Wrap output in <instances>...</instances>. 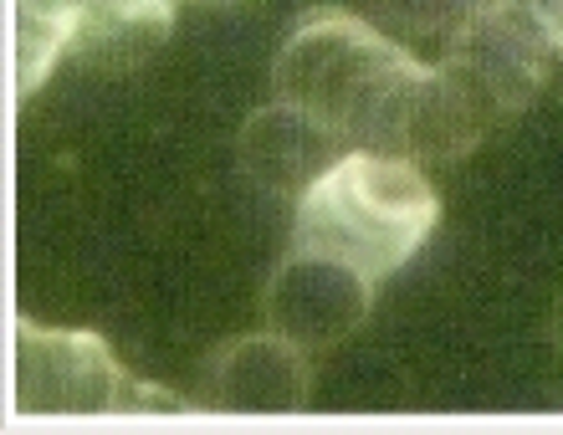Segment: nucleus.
Wrapping results in <instances>:
<instances>
[{"instance_id":"f257e3e1","label":"nucleus","mask_w":563,"mask_h":435,"mask_svg":"<svg viewBox=\"0 0 563 435\" xmlns=\"http://www.w3.org/2000/svg\"><path fill=\"white\" fill-rule=\"evenodd\" d=\"M430 62H416L385 31L349 11H308L272 62V92L282 103L308 108L349 149L389 154L400 144V123L416 103Z\"/></svg>"},{"instance_id":"f03ea898","label":"nucleus","mask_w":563,"mask_h":435,"mask_svg":"<svg viewBox=\"0 0 563 435\" xmlns=\"http://www.w3.org/2000/svg\"><path fill=\"white\" fill-rule=\"evenodd\" d=\"M441 225V196L410 159L354 149L292 205V246L339 256L374 287L395 277Z\"/></svg>"},{"instance_id":"7ed1b4c3","label":"nucleus","mask_w":563,"mask_h":435,"mask_svg":"<svg viewBox=\"0 0 563 435\" xmlns=\"http://www.w3.org/2000/svg\"><path fill=\"white\" fill-rule=\"evenodd\" d=\"M15 405L26 415H108V410H185L175 394L139 384L92 328L15 323Z\"/></svg>"},{"instance_id":"20e7f679","label":"nucleus","mask_w":563,"mask_h":435,"mask_svg":"<svg viewBox=\"0 0 563 435\" xmlns=\"http://www.w3.org/2000/svg\"><path fill=\"white\" fill-rule=\"evenodd\" d=\"M369 308V277L339 261V256L308 252V246H292L262 287V323L282 338H292L297 348H308V354L343 344L354 328H364Z\"/></svg>"},{"instance_id":"39448f33","label":"nucleus","mask_w":563,"mask_h":435,"mask_svg":"<svg viewBox=\"0 0 563 435\" xmlns=\"http://www.w3.org/2000/svg\"><path fill=\"white\" fill-rule=\"evenodd\" d=\"M312 394L308 348H297L282 333H246L231 338L206 359L200 400L231 415H297Z\"/></svg>"},{"instance_id":"423d86ee","label":"nucleus","mask_w":563,"mask_h":435,"mask_svg":"<svg viewBox=\"0 0 563 435\" xmlns=\"http://www.w3.org/2000/svg\"><path fill=\"white\" fill-rule=\"evenodd\" d=\"M343 154H354V149L328 123H318L308 108L282 103V98L267 108H256L236 138L241 175L267 200H282V205H297V200L308 196V185L323 180Z\"/></svg>"},{"instance_id":"0eeeda50","label":"nucleus","mask_w":563,"mask_h":435,"mask_svg":"<svg viewBox=\"0 0 563 435\" xmlns=\"http://www.w3.org/2000/svg\"><path fill=\"white\" fill-rule=\"evenodd\" d=\"M169 21H175V0H82L73 57L108 72H129L164 46Z\"/></svg>"},{"instance_id":"6e6552de","label":"nucleus","mask_w":563,"mask_h":435,"mask_svg":"<svg viewBox=\"0 0 563 435\" xmlns=\"http://www.w3.org/2000/svg\"><path fill=\"white\" fill-rule=\"evenodd\" d=\"M77 15L82 0H15V98H31L62 57H73Z\"/></svg>"},{"instance_id":"1a4fd4ad","label":"nucleus","mask_w":563,"mask_h":435,"mask_svg":"<svg viewBox=\"0 0 563 435\" xmlns=\"http://www.w3.org/2000/svg\"><path fill=\"white\" fill-rule=\"evenodd\" d=\"M472 11L476 0H374V15L395 36H405V42H441V52L472 21Z\"/></svg>"},{"instance_id":"9d476101","label":"nucleus","mask_w":563,"mask_h":435,"mask_svg":"<svg viewBox=\"0 0 563 435\" xmlns=\"http://www.w3.org/2000/svg\"><path fill=\"white\" fill-rule=\"evenodd\" d=\"M553 344H559V354H563V292H559V302H553Z\"/></svg>"},{"instance_id":"9b49d317","label":"nucleus","mask_w":563,"mask_h":435,"mask_svg":"<svg viewBox=\"0 0 563 435\" xmlns=\"http://www.w3.org/2000/svg\"><path fill=\"white\" fill-rule=\"evenodd\" d=\"M210 5H221V0H210Z\"/></svg>"}]
</instances>
